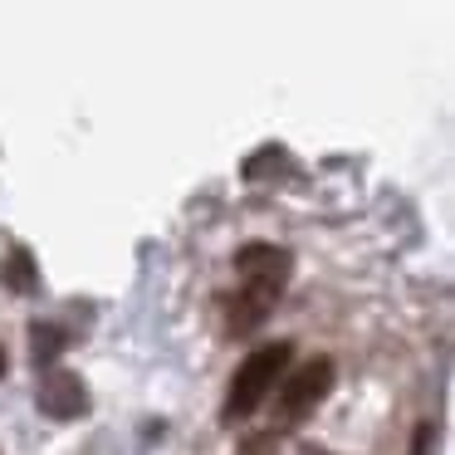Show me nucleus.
Returning <instances> with one entry per match:
<instances>
[{"instance_id":"obj_1","label":"nucleus","mask_w":455,"mask_h":455,"mask_svg":"<svg viewBox=\"0 0 455 455\" xmlns=\"http://www.w3.org/2000/svg\"><path fill=\"white\" fill-rule=\"evenodd\" d=\"M289 363H294V343H265L240 363L235 382H230V396H226V421H245L265 406V396L284 382Z\"/></svg>"},{"instance_id":"obj_2","label":"nucleus","mask_w":455,"mask_h":455,"mask_svg":"<svg viewBox=\"0 0 455 455\" xmlns=\"http://www.w3.org/2000/svg\"><path fill=\"white\" fill-rule=\"evenodd\" d=\"M333 377H338L333 357H308L299 372H284V382H279V416H284V421H299L304 411H314V406L333 392Z\"/></svg>"},{"instance_id":"obj_3","label":"nucleus","mask_w":455,"mask_h":455,"mask_svg":"<svg viewBox=\"0 0 455 455\" xmlns=\"http://www.w3.org/2000/svg\"><path fill=\"white\" fill-rule=\"evenodd\" d=\"M35 406H40L50 421H79V416L93 411V396H89V387H84L79 372L54 367V372L40 382V392H35Z\"/></svg>"},{"instance_id":"obj_4","label":"nucleus","mask_w":455,"mask_h":455,"mask_svg":"<svg viewBox=\"0 0 455 455\" xmlns=\"http://www.w3.org/2000/svg\"><path fill=\"white\" fill-rule=\"evenodd\" d=\"M235 269L250 279V284H265V289H275V294H279L294 265H289V250H279V245H259V240H255V245H245V250L235 255Z\"/></svg>"},{"instance_id":"obj_5","label":"nucleus","mask_w":455,"mask_h":455,"mask_svg":"<svg viewBox=\"0 0 455 455\" xmlns=\"http://www.w3.org/2000/svg\"><path fill=\"white\" fill-rule=\"evenodd\" d=\"M275 289H265V284H245V294L235 299V308H230V328L235 333H245V328H255V323H265V314L275 308Z\"/></svg>"},{"instance_id":"obj_6","label":"nucleus","mask_w":455,"mask_h":455,"mask_svg":"<svg viewBox=\"0 0 455 455\" xmlns=\"http://www.w3.org/2000/svg\"><path fill=\"white\" fill-rule=\"evenodd\" d=\"M0 284H5V289H15V294H30V289L40 284L30 250H11V255L0 259Z\"/></svg>"},{"instance_id":"obj_7","label":"nucleus","mask_w":455,"mask_h":455,"mask_svg":"<svg viewBox=\"0 0 455 455\" xmlns=\"http://www.w3.org/2000/svg\"><path fill=\"white\" fill-rule=\"evenodd\" d=\"M30 338H35V347H30V353H35V367H50L54 357H60L64 347H69V338H64L54 323H35V328H30Z\"/></svg>"},{"instance_id":"obj_8","label":"nucleus","mask_w":455,"mask_h":455,"mask_svg":"<svg viewBox=\"0 0 455 455\" xmlns=\"http://www.w3.org/2000/svg\"><path fill=\"white\" fill-rule=\"evenodd\" d=\"M431 445H435V426H416L411 451H406V455H431Z\"/></svg>"},{"instance_id":"obj_9","label":"nucleus","mask_w":455,"mask_h":455,"mask_svg":"<svg viewBox=\"0 0 455 455\" xmlns=\"http://www.w3.org/2000/svg\"><path fill=\"white\" fill-rule=\"evenodd\" d=\"M5 367H11V353H5V343H0V377H5Z\"/></svg>"}]
</instances>
